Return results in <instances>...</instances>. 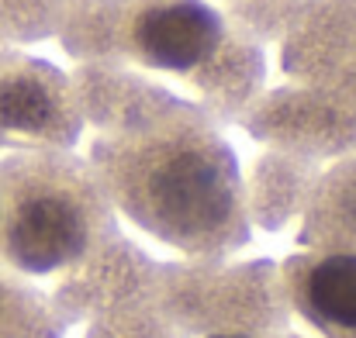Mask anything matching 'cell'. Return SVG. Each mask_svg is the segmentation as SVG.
Returning a JSON list of instances; mask_svg holds the SVG:
<instances>
[{"label":"cell","instance_id":"cell-5","mask_svg":"<svg viewBox=\"0 0 356 338\" xmlns=\"http://www.w3.org/2000/svg\"><path fill=\"white\" fill-rule=\"evenodd\" d=\"M277 38L291 80L356 104V0H298Z\"/></svg>","mask_w":356,"mask_h":338},{"label":"cell","instance_id":"cell-9","mask_svg":"<svg viewBox=\"0 0 356 338\" xmlns=\"http://www.w3.org/2000/svg\"><path fill=\"white\" fill-rule=\"evenodd\" d=\"M318 166L312 159L291 155V152H270L259 159L256 173L245 187V211L249 221L259 218L266 228L284 225L312 194Z\"/></svg>","mask_w":356,"mask_h":338},{"label":"cell","instance_id":"cell-4","mask_svg":"<svg viewBox=\"0 0 356 338\" xmlns=\"http://www.w3.org/2000/svg\"><path fill=\"white\" fill-rule=\"evenodd\" d=\"M80 131L73 80L52 62L0 45V149H73Z\"/></svg>","mask_w":356,"mask_h":338},{"label":"cell","instance_id":"cell-12","mask_svg":"<svg viewBox=\"0 0 356 338\" xmlns=\"http://www.w3.org/2000/svg\"><path fill=\"white\" fill-rule=\"evenodd\" d=\"M242 35L256 38H277L294 10L298 0H211Z\"/></svg>","mask_w":356,"mask_h":338},{"label":"cell","instance_id":"cell-7","mask_svg":"<svg viewBox=\"0 0 356 338\" xmlns=\"http://www.w3.org/2000/svg\"><path fill=\"white\" fill-rule=\"evenodd\" d=\"M280 294L322 338H356V252L291 255L280 269Z\"/></svg>","mask_w":356,"mask_h":338},{"label":"cell","instance_id":"cell-1","mask_svg":"<svg viewBox=\"0 0 356 338\" xmlns=\"http://www.w3.org/2000/svg\"><path fill=\"white\" fill-rule=\"evenodd\" d=\"M90 166L111 208L177 252L218 259L249 242L238 159L197 104L101 135Z\"/></svg>","mask_w":356,"mask_h":338},{"label":"cell","instance_id":"cell-10","mask_svg":"<svg viewBox=\"0 0 356 338\" xmlns=\"http://www.w3.org/2000/svg\"><path fill=\"white\" fill-rule=\"evenodd\" d=\"M0 338H63V318L31 283L0 266Z\"/></svg>","mask_w":356,"mask_h":338},{"label":"cell","instance_id":"cell-2","mask_svg":"<svg viewBox=\"0 0 356 338\" xmlns=\"http://www.w3.org/2000/svg\"><path fill=\"white\" fill-rule=\"evenodd\" d=\"M56 35L83 62L187 83L208 117H242L263 80L259 45L211 0H70Z\"/></svg>","mask_w":356,"mask_h":338},{"label":"cell","instance_id":"cell-8","mask_svg":"<svg viewBox=\"0 0 356 338\" xmlns=\"http://www.w3.org/2000/svg\"><path fill=\"white\" fill-rule=\"evenodd\" d=\"M305 211V245L329 252H356V155L315 180Z\"/></svg>","mask_w":356,"mask_h":338},{"label":"cell","instance_id":"cell-11","mask_svg":"<svg viewBox=\"0 0 356 338\" xmlns=\"http://www.w3.org/2000/svg\"><path fill=\"white\" fill-rule=\"evenodd\" d=\"M70 0H0V42H35L56 35Z\"/></svg>","mask_w":356,"mask_h":338},{"label":"cell","instance_id":"cell-3","mask_svg":"<svg viewBox=\"0 0 356 338\" xmlns=\"http://www.w3.org/2000/svg\"><path fill=\"white\" fill-rule=\"evenodd\" d=\"M115 235V208L70 149H17L0 159V266L52 276L83 266Z\"/></svg>","mask_w":356,"mask_h":338},{"label":"cell","instance_id":"cell-6","mask_svg":"<svg viewBox=\"0 0 356 338\" xmlns=\"http://www.w3.org/2000/svg\"><path fill=\"white\" fill-rule=\"evenodd\" d=\"M242 117L249 121L252 135L277 145V152L301 159L356 152V104L322 90H277L263 101H252Z\"/></svg>","mask_w":356,"mask_h":338}]
</instances>
